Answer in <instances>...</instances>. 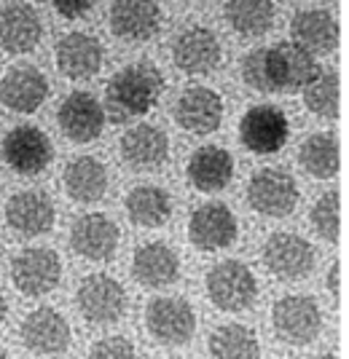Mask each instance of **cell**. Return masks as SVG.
Segmentation results:
<instances>
[{
    "label": "cell",
    "instance_id": "7a4b0ae2",
    "mask_svg": "<svg viewBox=\"0 0 349 359\" xmlns=\"http://www.w3.org/2000/svg\"><path fill=\"white\" fill-rule=\"evenodd\" d=\"M207 298L220 311H244L258 298V279L242 260H223L204 276Z\"/></svg>",
    "mask_w": 349,
    "mask_h": 359
},
{
    "label": "cell",
    "instance_id": "f35d334b",
    "mask_svg": "<svg viewBox=\"0 0 349 359\" xmlns=\"http://www.w3.org/2000/svg\"><path fill=\"white\" fill-rule=\"evenodd\" d=\"M0 359H11V354H8L6 348H0Z\"/></svg>",
    "mask_w": 349,
    "mask_h": 359
},
{
    "label": "cell",
    "instance_id": "7402d4cb",
    "mask_svg": "<svg viewBox=\"0 0 349 359\" xmlns=\"http://www.w3.org/2000/svg\"><path fill=\"white\" fill-rule=\"evenodd\" d=\"M57 67L65 78L81 81L100 73L105 62V48L103 43L89 35V32H67L57 41Z\"/></svg>",
    "mask_w": 349,
    "mask_h": 359
},
{
    "label": "cell",
    "instance_id": "6da1fadb",
    "mask_svg": "<svg viewBox=\"0 0 349 359\" xmlns=\"http://www.w3.org/2000/svg\"><path fill=\"white\" fill-rule=\"evenodd\" d=\"M164 94V75L153 62H135L126 65L107 81L105 89V116L113 123L145 116L159 105Z\"/></svg>",
    "mask_w": 349,
    "mask_h": 359
},
{
    "label": "cell",
    "instance_id": "f546056e",
    "mask_svg": "<svg viewBox=\"0 0 349 359\" xmlns=\"http://www.w3.org/2000/svg\"><path fill=\"white\" fill-rule=\"evenodd\" d=\"M298 161L309 177L331 180L338 172V142L334 132H317L304 140L298 150Z\"/></svg>",
    "mask_w": 349,
    "mask_h": 359
},
{
    "label": "cell",
    "instance_id": "ac0fdd59",
    "mask_svg": "<svg viewBox=\"0 0 349 359\" xmlns=\"http://www.w3.org/2000/svg\"><path fill=\"white\" fill-rule=\"evenodd\" d=\"M172 60L188 75H207L223 62V48L213 30L207 27H188L175 38Z\"/></svg>",
    "mask_w": 349,
    "mask_h": 359
},
{
    "label": "cell",
    "instance_id": "e575fe53",
    "mask_svg": "<svg viewBox=\"0 0 349 359\" xmlns=\"http://www.w3.org/2000/svg\"><path fill=\"white\" fill-rule=\"evenodd\" d=\"M89 359H140L135 344L126 341L124 335H107L89 348Z\"/></svg>",
    "mask_w": 349,
    "mask_h": 359
},
{
    "label": "cell",
    "instance_id": "4dcf8cb0",
    "mask_svg": "<svg viewBox=\"0 0 349 359\" xmlns=\"http://www.w3.org/2000/svg\"><path fill=\"white\" fill-rule=\"evenodd\" d=\"M213 359H261V344L256 332L244 325H220L210 335Z\"/></svg>",
    "mask_w": 349,
    "mask_h": 359
},
{
    "label": "cell",
    "instance_id": "9a60e30c",
    "mask_svg": "<svg viewBox=\"0 0 349 359\" xmlns=\"http://www.w3.org/2000/svg\"><path fill=\"white\" fill-rule=\"evenodd\" d=\"M19 335H22V344L27 346L32 354H44V357L65 354L70 348V341H73L70 325L57 309L30 311L19 327Z\"/></svg>",
    "mask_w": 349,
    "mask_h": 359
},
{
    "label": "cell",
    "instance_id": "8d00e7d4",
    "mask_svg": "<svg viewBox=\"0 0 349 359\" xmlns=\"http://www.w3.org/2000/svg\"><path fill=\"white\" fill-rule=\"evenodd\" d=\"M328 290H331L334 298H338V263H334L328 271Z\"/></svg>",
    "mask_w": 349,
    "mask_h": 359
},
{
    "label": "cell",
    "instance_id": "52a82bcc",
    "mask_svg": "<svg viewBox=\"0 0 349 359\" xmlns=\"http://www.w3.org/2000/svg\"><path fill=\"white\" fill-rule=\"evenodd\" d=\"M76 303L91 325H116L126 311V290L107 273H91L78 285Z\"/></svg>",
    "mask_w": 349,
    "mask_h": 359
},
{
    "label": "cell",
    "instance_id": "ab89813d",
    "mask_svg": "<svg viewBox=\"0 0 349 359\" xmlns=\"http://www.w3.org/2000/svg\"><path fill=\"white\" fill-rule=\"evenodd\" d=\"M315 359H336L334 354H320V357H315Z\"/></svg>",
    "mask_w": 349,
    "mask_h": 359
},
{
    "label": "cell",
    "instance_id": "8992f818",
    "mask_svg": "<svg viewBox=\"0 0 349 359\" xmlns=\"http://www.w3.org/2000/svg\"><path fill=\"white\" fill-rule=\"evenodd\" d=\"M266 67H269L272 94H290V91L304 89L320 73L315 54H309L304 46L293 41H282L266 48Z\"/></svg>",
    "mask_w": 349,
    "mask_h": 359
},
{
    "label": "cell",
    "instance_id": "f1b7e54d",
    "mask_svg": "<svg viewBox=\"0 0 349 359\" xmlns=\"http://www.w3.org/2000/svg\"><path fill=\"white\" fill-rule=\"evenodd\" d=\"M223 16L228 27L242 38H258L274 27L277 6L274 0H226Z\"/></svg>",
    "mask_w": 349,
    "mask_h": 359
},
{
    "label": "cell",
    "instance_id": "60d3db41",
    "mask_svg": "<svg viewBox=\"0 0 349 359\" xmlns=\"http://www.w3.org/2000/svg\"><path fill=\"white\" fill-rule=\"evenodd\" d=\"M169 359H185V357H169Z\"/></svg>",
    "mask_w": 349,
    "mask_h": 359
},
{
    "label": "cell",
    "instance_id": "d4e9b609",
    "mask_svg": "<svg viewBox=\"0 0 349 359\" xmlns=\"http://www.w3.org/2000/svg\"><path fill=\"white\" fill-rule=\"evenodd\" d=\"M169 137L153 123H137L121 137V158L137 172H151L167 161Z\"/></svg>",
    "mask_w": 349,
    "mask_h": 359
},
{
    "label": "cell",
    "instance_id": "ba28073f",
    "mask_svg": "<svg viewBox=\"0 0 349 359\" xmlns=\"http://www.w3.org/2000/svg\"><path fill=\"white\" fill-rule=\"evenodd\" d=\"M62 279L60 255L48 247H27L11 260V282L27 298L48 295Z\"/></svg>",
    "mask_w": 349,
    "mask_h": 359
},
{
    "label": "cell",
    "instance_id": "277c9868",
    "mask_svg": "<svg viewBox=\"0 0 349 359\" xmlns=\"http://www.w3.org/2000/svg\"><path fill=\"white\" fill-rule=\"evenodd\" d=\"M261 257L272 276L282 282H298L312 273L317 252L304 236L290 233V231H277L266 239Z\"/></svg>",
    "mask_w": 349,
    "mask_h": 359
},
{
    "label": "cell",
    "instance_id": "e0dca14e",
    "mask_svg": "<svg viewBox=\"0 0 349 359\" xmlns=\"http://www.w3.org/2000/svg\"><path fill=\"white\" fill-rule=\"evenodd\" d=\"M44 38V22L38 8L14 0L0 8V48L8 54H27Z\"/></svg>",
    "mask_w": 349,
    "mask_h": 359
},
{
    "label": "cell",
    "instance_id": "ffe728a7",
    "mask_svg": "<svg viewBox=\"0 0 349 359\" xmlns=\"http://www.w3.org/2000/svg\"><path fill=\"white\" fill-rule=\"evenodd\" d=\"M119 225L113 223L107 215H100V212H91V215H84L78 217L73 228H70V244L81 257L86 260H94V263H103V260H110L116 250H119Z\"/></svg>",
    "mask_w": 349,
    "mask_h": 359
},
{
    "label": "cell",
    "instance_id": "83f0119b",
    "mask_svg": "<svg viewBox=\"0 0 349 359\" xmlns=\"http://www.w3.org/2000/svg\"><path fill=\"white\" fill-rule=\"evenodd\" d=\"M126 217L140 228H162L172 217V196L159 185H137L126 194Z\"/></svg>",
    "mask_w": 349,
    "mask_h": 359
},
{
    "label": "cell",
    "instance_id": "44dd1931",
    "mask_svg": "<svg viewBox=\"0 0 349 359\" xmlns=\"http://www.w3.org/2000/svg\"><path fill=\"white\" fill-rule=\"evenodd\" d=\"M48 97V78L32 65L11 67L0 81V102L11 113H35Z\"/></svg>",
    "mask_w": 349,
    "mask_h": 359
},
{
    "label": "cell",
    "instance_id": "5bb4252c",
    "mask_svg": "<svg viewBox=\"0 0 349 359\" xmlns=\"http://www.w3.org/2000/svg\"><path fill=\"white\" fill-rule=\"evenodd\" d=\"M178 126L191 135H213L223 123V100L210 86H188L175 102Z\"/></svg>",
    "mask_w": 349,
    "mask_h": 359
},
{
    "label": "cell",
    "instance_id": "5b68a950",
    "mask_svg": "<svg viewBox=\"0 0 349 359\" xmlns=\"http://www.w3.org/2000/svg\"><path fill=\"white\" fill-rule=\"evenodd\" d=\"M272 325L279 341L290 346L312 344L322 330V311L309 295H285L274 303Z\"/></svg>",
    "mask_w": 349,
    "mask_h": 359
},
{
    "label": "cell",
    "instance_id": "d6986e66",
    "mask_svg": "<svg viewBox=\"0 0 349 359\" xmlns=\"http://www.w3.org/2000/svg\"><path fill=\"white\" fill-rule=\"evenodd\" d=\"M54 204L41 191H19L6 201V223L25 239L48 233L54 228Z\"/></svg>",
    "mask_w": 349,
    "mask_h": 359
},
{
    "label": "cell",
    "instance_id": "3957f363",
    "mask_svg": "<svg viewBox=\"0 0 349 359\" xmlns=\"http://www.w3.org/2000/svg\"><path fill=\"white\" fill-rule=\"evenodd\" d=\"M0 156L6 166L16 175H41L54 158V145L44 129L32 123H19L0 142Z\"/></svg>",
    "mask_w": 349,
    "mask_h": 359
},
{
    "label": "cell",
    "instance_id": "4316f807",
    "mask_svg": "<svg viewBox=\"0 0 349 359\" xmlns=\"http://www.w3.org/2000/svg\"><path fill=\"white\" fill-rule=\"evenodd\" d=\"M65 194L81 204H94L107 194V169L94 156H78L62 172Z\"/></svg>",
    "mask_w": 349,
    "mask_h": 359
},
{
    "label": "cell",
    "instance_id": "2e32d148",
    "mask_svg": "<svg viewBox=\"0 0 349 359\" xmlns=\"http://www.w3.org/2000/svg\"><path fill=\"white\" fill-rule=\"evenodd\" d=\"M110 32L121 41H148L162 27V8L156 0H113L107 14Z\"/></svg>",
    "mask_w": 349,
    "mask_h": 359
},
{
    "label": "cell",
    "instance_id": "d6a6232c",
    "mask_svg": "<svg viewBox=\"0 0 349 359\" xmlns=\"http://www.w3.org/2000/svg\"><path fill=\"white\" fill-rule=\"evenodd\" d=\"M309 223L322 241H328V244L338 241L341 223H338V194L336 191H328L315 201V207L309 212Z\"/></svg>",
    "mask_w": 349,
    "mask_h": 359
},
{
    "label": "cell",
    "instance_id": "cb8c5ba5",
    "mask_svg": "<svg viewBox=\"0 0 349 359\" xmlns=\"http://www.w3.org/2000/svg\"><path fill=\"white\" fill-rule=\"evenodd\" d=\"M185 177L199 194H218L223 191L234 177V158L220 145H202L191 153Z\"/></svg>",
    "mask_w": 349,
    "mask_h": 359
},
{
    "label": "cell",
    "instance_id": "9c48e42d",
    "mask_svg": "<svg viewBox=\"0 0 349 359\" xmlns=\"http://www.w3.org/2000/svg\"><path fill=\"white\" fill-rule=\"evenodd\" d=\"M247 204L266 217H288L298 204V185L290 172L266 166L247 182Z\"/></svg>",
    "mask_w": 349,
    "mask_h": 359
},
{
    "label": "cell",
    "instance_id": "d590c367",
    "mask_svg": "<svg viewBox=\"0 0 349 359\" xmlns=\"http://www.w3.org/2000/svg\"><path fill=\"white\" fill-rule=\"evenodd\" d=\"M97 0H51V6L57 8V14L62 19H81L84 14H89Z\"/></svg>",
    "mask_w": 349,
    "mask_h": 359
},
{
    "label": "cell",
    "instance_id": "8fae6325",
    "mask_svg": "<svg viewBox=\"0 0 349 359\" xmlns=\"http://www.w3.org/2000/svg\"><path fill=\"white\" fill-rule=\"evenodd\" d=\"M145 327L162 346H183L197 332V314L183 298H156L145 309Z\"/></svg>",
    "mask_w": 349,
    "mask_h": 359
},
{
    "label": "cell",
    "instance_id": "7c38bea8",
    "mask_svg": "<svg viewBox=\"0 0 349 359\" xmlns=\"http://www.w3.org/2000/svg\"><path fill=\"white\" fill-rule=\"evenodd\" d=\"M237 236H239V225H237L234 212L228 210L226 204L210 201V204H202L191 212L188 239L202 252H215V250L231 247Z\"/></svg>",
    "mask_w": 349,
    "mask_h": 359
},
{
    "label": "cell",
    "instance_id": "74e56055",
    "mask_svg": "<svg viewBox=\"0 0 349 359\" xmlns=\"http://www.w3.org/2000/svg\"><path fill=\"white\" fill-rule=\"evenodd\" d=\"M6 311H8V306H6V298H3V292H0V322L6 319Z\"/></svg>",
    "mask_w": 349,
    "mask_h": 359
},
{
    "label": "cell",
    "instance_id": "836d02e7",
    "mask_svg": "<svg viewBox=\"0 0 349 359\" xmlns=\"http://www.w3.org/2000/svg\"><path fill=\"white\" fill-rule=\"evenodd\" d=\"M242 81L258 94H272L269 67H266V48H256L242 60Z\"/></svg>",
    "mask_w": 349,
    "mask_h": 359
},
{
    "label": "cell",
    "instance_id": "1f68e13d",
    "mask_svg": "<svg viewBox=\"0 0 349 359\" xmlns=\"http://www.w3.org/2000/svg\"><path fill=\"white\" fill-rule=\"evenodd\" d=\"M338 75L334 70L317 73L304 86V105L320 118H336L338 116Z\"/></svg>",
    "mask_w": 349,
    "mask_h": 359
},
{
    "label": "cell",
    "instance_id": "4fadbf2b",
    "mask_svg": "<svg viewBox=\"0 0 349 359\" xmlns=\"http://www.w3.org/2000/svg\"><path fill=\"white\" fill-rule=\"evenodd\" d=\"M57 123L70 142H76V145L94 142L105 129V110L94 94L73 91L62 100L60 110H57Z\"/></svg>",
    "mask_w": 349,
    "mask_h": 359
},
{
    "label": "cell",
    "instance_id": "484cf974",
    "mask_svg": "<svg viewBox=\"0 0 349 359\" xmlns=\"http://www.w3.org/2000/svg\"><path fill=\"white\" fill-rule=\"evenodd\" d=\"M290 35L293 43L304 46L309 54L322 57L331 54L338 46V22L325 8H306L290 19Z\"/></svg>",
    "mask_w": 349,
    "mask_h": 359
},
{
    "label": "cell",
    "instance_id": "603a6c76",
    "mask_svg": "<svg viewBox=\"0 0 349 359\" xmlns=\"http://www.w3.org/2000/svg\"><path fill=\"white\" fill-rule=\"evenodd\" d=\"M132 276L148 290L175 285L180 276V257L164 241L140 244L132 257Z\"/></svg>",
    "mask_w": 349,
    "mask_h": 359
},
{
    "label": "cell",
    "instance_id": "30bf717a",
    "mask_svg": "<svg viewBox=\"0 0 349 359\" xmlns=\"http://www.w3.org/2000/svg\"><path fill=\"white\" fill-rule=\"evenodd\" d=\"M290 137L288 116L274 105L250 107L239 121V140L250 153L272 156L285 148Z\"/></svg>",
    "mask_w": 349,
    "mask_h": 359
}]
</instances>
